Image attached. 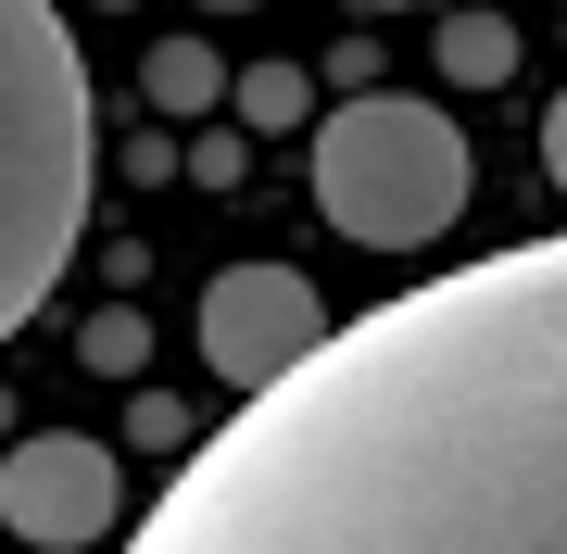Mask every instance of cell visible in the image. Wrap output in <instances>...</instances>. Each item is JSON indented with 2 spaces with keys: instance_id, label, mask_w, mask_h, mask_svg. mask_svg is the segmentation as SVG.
<instances>
[{
  "instance_id": "6da1fadb",
  "label": "cell",
  "mask_w": 567,
  "mask_h": 554,
  "mask_svg": "<svg viewBox=\"0 0 567 554\" xmlns=\"http://www.w3.org/2000/svg\"><path fill=\"white\" fill-rule=\"evenodd\" d=\"M126 554H567V252L517 240L328 328Z\"/></svg>"
},
{
  "instance_id": "7a4b0ae2",
  "label": "cell",
  "mask_w": 567,
  "mask_h": 554,
  "mask_svg": "<svg viewBox=\"0 0 567 554\" xmlns=\"http://www.w3.org/2000/svg\"><path fill=\"white\" fill-rule=\"evenodd\" d=\"M89 177H102V102L63 0H0V341L76 265Z\"/></svg>"
},
{
  "instance_id": "3957f363",
  "label": "cell",
  "mask_w": 567,
  "mask_h": 554,
  "mask_svg": "<svg viewBox=\"0 0 567 554\" xmlns=\"http://www.w3.org/2000/svg\"><path fill=\"white\" fill-rule=\"evenodd\" d=\"M316 215L365 252H429L466 215V139L442 102H404V88H365L316 126Z\"/></svg>"
},
{
  "instance_id": "277c9868",
  "label": "cell",
  "mask_w": 567,
  "mask_h": 554,
  "mask_svg": "<svg viewBox=\"0 0 567 554\" xmlns=\"http://www.w3.org/2000/svg\"><path fill=\"white\" fill-rule=\"evenodd\" d=\"M114 516H126L114 441H89V429H25L13 453H0V530H13V542L89 554V542H114Z\"/></svg>"
},
{
  "instance_id": "5b68a950",
  "label": "cell",
  "mask_w": 567,
  "mask_h": 554,
  "mask_svg": "<svg viewBox=\"0 0 567 554\" xmlns=\"http://www.w3.org/2000/svg\"><path fill=\"white\" fill-rule=\"evenodd\" d=\"M316 341H328V303H316L303 265H227V278L203 290V366L240 390V404L278 390Z\"/></svg>"
},
{
  "instance_id": "8992f818",
  "label": "cell",
  "mask_w": 567,
  "mask_h": 554,
  "mask_svg": "<svg viewBox=\"0 0 567 554\" xmlns=\"http://www.w3.org/2000/svg\"><path fill=\"white\" fill-rule=\"evenodd\" d=\"M442 76L454 88H505L517 76V25L505 13H442Z\"/></svg>"
},
{
  "instance_id": "52a82bcc",
  "label": "cell",
  "mask_w": 567,
  "mask_h": 554,
  "mask_svg": "<svg viewBox=\"0 0 567 554\" xmlns=\"http://www.w3.org/2000/svg\"><path fill=\"white\" fill-rule=\"evenodd\" d=\"M215 102H227V63L203 39H164L152 51V114H215Z\"/></svg>"
},
{
  "instance_id": "ba28073f",
  "label": "cell",
  "mask_w": 567,
  "mask_h": 554,
  "mask_svg": "<svg viewBox=\"0 0 567 554\" xmlns=\"http://www.w3.org/2000/svg\"><path fill=\"white\" fill-rule=\"evenodd\" d=\"M303 102H316L303 63H252V76H240V114H252V126H303Z\"/></svg>"
},
{
  "instance_id": "9c48e42d",
  "label": "cell",
  "mask_w": 567,
  "mask_h": 554,
  "mask_svg": "<svg viewBox=\"0 0 567 554\" xmlns=\"http://www.w3.org/2000/svg\"><path fill=\"white\" fill-rule=\"evenodd\" d=\"M429 13H480V0H429Z\"/></svg>"
}]
</instances>
